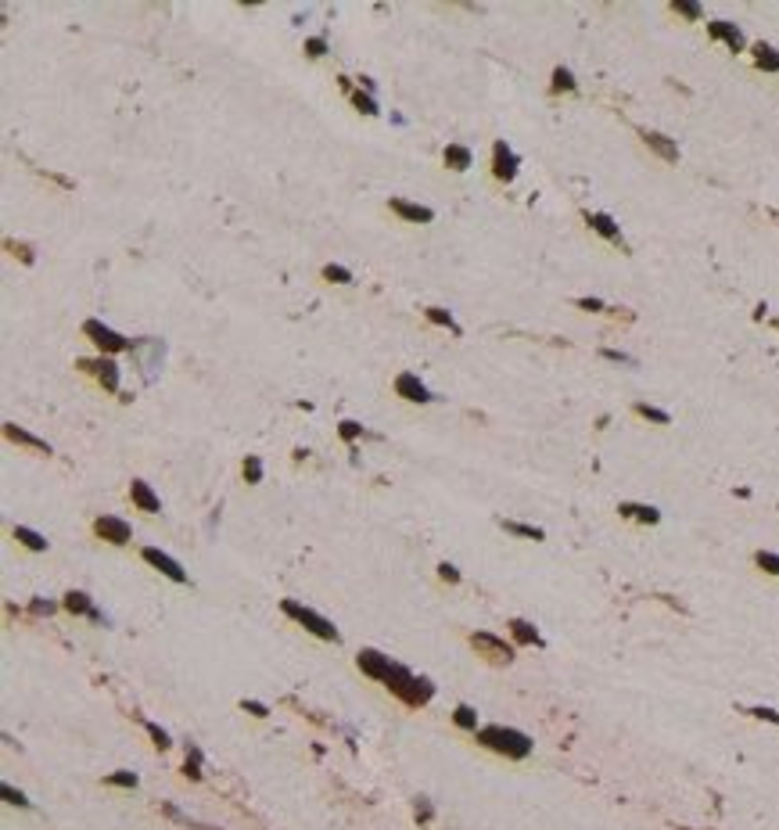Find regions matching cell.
<instances>
[{"label": "cell", "instance_id": "obj_1", "mask_svg": "<svg viewBox=\"0 0 779 830\" xmlns=\"http://www.w3.org/2000/svg\"><path fill=\"white\" fill-rule=\"evenodd\" d=\"M385 686L403 701V705H409V708L427 705V701L435 697V683H431V679H424V676H413L409 668H403V665H395V668H392V676L385 679Z\"/></svg>", "mask_w": 779, "mask_h": 830}, {"label": "cell", "instance_id": "obj_2", "mask_svg": "<svg viewBox=\"0 0 779 830\" xmlns=\"http://www.w3.org/2000/svg\"><path fill=\"white\" fill-rule=\"evenodd\" d=\"M478 744L492 747L496 755H506V758H528L532 755V737L521 730H510V726H485L478 730Z\"/></svg>", "mask_w": 779, "mask_h": 830}, {"label": "cell", "instance_id": "obj_3", "mask_svg": "<svg viewBox=\"0 0 779 830\" xmlns=\"http://www.w3.org/2000/svg\"><path fill=\"white\" fill-rule=\"evenodd\" d=\"M280 611L288 615V618H295L298 626H306L313 636H320V640H327V644H338V629H334V622H327L324 615H316L313 608H306V604L280 600Z\"/></svg>", "mask_w": 779, "mask_h": 830}, {"label": "cell", "instance_id": "obj_4", "mask_svg": "<svg viewBox=\"0 0 779 830\" xmlns=\"http://www.w3.org/2000/svg\"><path fill=\"white\" fill-rule=\"evenodd\" d=\"M471 647L474 651H482L488 662H496V665H506V662H514V647L506 644V640H499V636H492V633H471Z\"/></svg>", "mask_w": 779, "mask_h": 830}, {"label": "cell", "instance_id": "obj_5", "mask_svg": "<svg viewBox=\"0 0 779 830\" xmlns=\"http://www.w3.org/2000/svg\"><path fill=\"white\" fill-rule=\"evenodd\" d=\"M83 334H87V338H90L93 345H98V349H101V353H122V349H126V345H130V342H126V338H122V334H119V331H111V327H104L101 320H87V324H83Z\"/></svg>", "mask_w": 779, "mask_h": 830}, {"label": "cell", "instance_id": "obj_6", "mask_svg": "<svg viewBox=\"0 0 779 830\" xmlns=\"http://www.w3.org/2000/svg\"><path fill=\"white\" fill-rule=\"evenodd\" d=\"M356 665H359V673H363V676L381 679V683H385V679L392 676V668H395V662L385 658V654L374 651V647H363V651L356 654Z\"/></svg>", "mask_w": 779, "mask_h": 830}, {"label": "cell", "instance_id": "obj_7", "mask_svg": "<svg viewBox=\"0 0 779 830\" xmlns=\"http://www.w3.org/2000/svg\"><path fill=\"white\" fill-rule=\"evenodd\" d=\"M93 532H98L104 543H115V547H126L130 543V525H126L122 518H111V514H101L98 521H93Z\"/></svg>", "mask_w": 779, "mask_h": 830}, {"label": "cell", "instance_id": "obj_8", "mask_svg": "<svg viewBox=\"0 0 779 830\" xmlns=\"http://www.w3.org/2000/svg\"><path fill=\"white\" fill-rule=\"evenodd\" d=\"M144 561L151 565V568H158L166 579H172V582H187V571H183V565L180 561H172L169 554H162L158 547H144Z\"/></svg>", "mask_w": 779, "mask_h": 830}, {"label": "cell", "instance_id": "obj_9", "mask_svg": "<svg viewBox=\"0 0 779 830\" xmlns=\"http://www.w3.org/2000/svg\"><path fill=\"white\" fill-rule=\"evenodd\" d=\"M492 173H496L499 180L517 177V155L506 148V140H496V148H492Z\"/></svg>", "mask_w": 779, "mask_h": 830}, {"label": "cell", "instance_id": "obj_10", "mask_svg": "<svg viewBox=\"0 0 779 830\" xmlns=\"http://www.w3.org/2000/svg\"><path fill=\"white\" fill-rule=\"evenodd\" d=\"M395 392H399L403 399H409V403H431V392H427V385L417 378V374H399L395 378Z\"/></svg>", "mask_w": 779, "mask_h": 830}, {"label": "cell", "instance_id": "obj_11", "mask_svg": "<svg viewBox=\"0 0 779 830\" xmlns=\"http://www.w3.org/2000/svg\"><path fill=\"white\" fill-rule=\"evenodd\" d=\"M79 367H83V371H93V374H98V381H101L108 392H119V367L111 363V360H104V356H101V360H83Z\"/></svg>", "mask_w": 779, "mask_h": 830}, {"label": "cell", "instance_id": "obj_12", "mask_svg": "<svg viewBox=\"0 0 779 830\" xmlns=\"http://www.w3.org/2000/svg\"><path fill=\"white\" fill-rule=\"evenodd\" d=\"M388 205H392V212H395V216H403V219H409V223H431V219H435V212L427 209V205H413V201H406V198H392Z\"/></svg>", "mask_w": 779, "mask_h": 830}, {"label": "cell", "instance_id": "obj_13", "mask_svg": "<svg viewBox=\"0 0 779 830\" xmlns=\"http://www.w3.org/2000/svg\"><path fill=\"white\" fill-rule=\"evenodd\" d=\"M130 500H133L140 510H148V514H158V510H162V500H158V496H155V489H151L148 482H140V478L130 485Z\"/></svg>", "mask_w": 779, "mask_h": 830}, {"label": "cell", "instance_id": "obj_14", "mask_svg": "<svg viewBox=\"0 0 779 830\" xmlns=\"http://www.w3.org/2000/svg\"><path fill=\"white\" fill-rule=\"evenodd\" d=\"M65 608H69L72 615H87V618H93V622H104V615L93 608L90 597H87V593H79V589H69V593H65Z\"/></svg>", "mask_w": 779, "mask_h": 830}, {"label": "cell", "instance_id": "obj_15", "mask_svg": "<svg viewBox=\"0 0 779 830\" xmlns=\"http://www.w3.org/2000/svg\"><path fill=\"white\" fill-rule=\"evenodd\" d=\"M708 33L714 36V40H722V43H729L733 51H743V33L733 25V22H711L708 25Z\"/></svg>", "mask_w": 779, "mask_h": 830}, {"label": "cell", "instance_id": "obj_16", "mask_svg": "<svg viewBox=\"0 0 779 830\" xmlns=\"http://www.w3.org/2000/svg\"><path fill=\"white\" fill-rule=\"evenodd\" d=\"M4 435H8L11 442H19V446H29V450H36V453H51V446H47V439L29 435L25 428H19V424H4Z\"/></svg>", "mask_w": 779, "mask_h": 830}, {"label": "cell", "instance_id": "obj_17", "mask_svg": "<svg viewBox=\"0 0 779 830\" xmlns=\"http://www.w3.org/2000/svg\"><path fill=\"white\" fill-rule=\"evenodd\" d=\"M618 514L635 518V521H643V525H657L661 521L657 507H646V503H622V507H618Z\"/></svg>", "mask_w": 779, "mask_h": 830}, {"label": "cell", "instance_id": "obj_18", "mask_svg": "<svg viewBox=\"0 0 779 830\" xmlns=\"http://www.w3.org/2000/svg\"><path fill=\"white\" fill-rule=\"evenodd\" d=\"M510 633H514V640H517V644L543 647V636H539V629L532 626V622H524V618H514V622H510Z\"/></svg>", "mask_w": 779, "mask_h": 830}, {"label": "cell", "instance_id": "obj_19", "mask_svg": "<svg viewBox=\"0 0 779 830\" xmlns=\"http://www.w3.org/2000/svg\"><path fill=\"white\" fill-rule=\"evenodd\" d=\"M589 227H593L596 234H603L607 241H622V230H618V223H614L611 216H603V212H589Z\"/></svg>", "mask_w": 779, "mask_h": 830}, {"label": "cell", "instance_id": "obj_20", "mask_svg": "<svg viewBox=\"0 0 779 830\" xmlns=\"http://www.w3.org/2000/svg\"><path fill=\"white\" fill-rule=\"evenodd\" d=\"M643 140H646V144L650 148H654L661 158H664V162H675V158H679V148L672 144V140H668L664 133H643Z\"/></svg>", "mask_w": 779, "mask_h": 830}, {"label": "cell", "instance_id": "obj_21", "mask_svg": "<svg viewBox=\"0 0 779 830\" xmlns=\"http://www.w3.org/2000/svg\"><path fill=\"white\" fill-rule=\"evenodd\" d=\"M445 166L456 169V173L471 169V151H467L464 144H449V148H445Z\"/></svg>", "mask_w": 779, "mask_h": 830}, {"label": "cell", "instance_id": "obj_22", "mask_svg": "<svg viewBox=\"0 0 779 830\" xmlns=\"http://www.w3.org/2000/svg\"><path fill=\"white\" fill-rule=\"evenodd\" d=\"M754 61H758V69L776 72V69H779V51H772L769 43H758V47H754Z\"/></svg>", "mask_w": 779, "mask_h": 830}, {"label": "cell", "instance_id": "obj_23", "mask_svg": "<svg viewBox=\"0 0 779 830\" xmlns=\"http://www.w3.org/2000/svg\"><path fill=\"white\" fill-rule=\"evenodd\" d=\"M14 539H19L22 543V547H29V550H47V539L40 536V532H33V529H25V525H19V529H14Z\"/></svg>", "mask_w": 779, "mask_h": 830}, {"label": "cell", "instance_id": "obj_24", "mask_svg": "<svg viewBox=\"0 0 779 830\" xmlns=\"http://www.w3.org/2000/svg\"><path fill=\"white\" fill-rule=\"evenodd\" d=\"M499 525H503V529H506V532H514V536H524V539H535V543H539V539H543V529H535V525H521V521H510V518H503Z\"/></svg>", "mask_w": 779, "mask_h": 830}, {"label": "cell", "instance_id": "obj_25", "mask_svg": "<svg viewBox=\"0 0 779 830\" xmlns=\"http://www.w3.org/2000/svg\"><path fill=\"white\" fill-rule=\"evenodd\" d=\"M453 723H456L460 730H474V733H478V715H474V708H471V705H456V712H453Z\"/></svg>", "mask_w": 779, "mask_h": 830}, {"label": "cell", "instance_id": "obj_26", "mask_svg": "<svg viewBox=\"0 0 779 830\" xmlns=\"http://www.w3.org/2000/svg\"><path fill=\"white\" fill-rule=\"evenodd\" d=\"M754 565L761 571H769V576H779V554H772V550H758L754 554Z\"/></svg>", "mask_w": 779, "mask_h": 830}, {"label": "cell", "instance_id": "obj_27", "mask_svg": "<svg viewBox=\"0 0 779 830\" xmlns=\"http://www.w3.org/2000/svg\"><path fill=\"white\" fill-rule=\"evenodd\" d=\"M424 316H427L431 324H442V327H449V331H456V334H460V327H456V320H453V313H445V309L431 306V309H424Z\"/></svg>", "mask_w": 779, "mask_h": 830}, {"label": "cell", "instance_id": "obj_28", "mask_svg": "<svg viewBox=\"0 0 779 830\" xmlns=\"http://www.w3.org/2000/svg\"><path fill=\"white\" fill-rule=\"evenodd\" d=\"M104 784H111V787H137V773H130V769L108 773V776H104Z\"/></svg>", "mask_w": 779, "mask_h": 830}, {"label": "cell", "instance_id": "obj_29", "mask_svg": "<svg viewBox=\"0 0 779 830\" xmlns=\"http://www.w3.org/2000/svg\"><path fill=\"white\" fill-rule=\"evenodd\" d=\"M635 413H640V417H646V421H657V424H668V421H672L664 410L650 406V403H635Z\"/></svg>", "mask_w": 779, "mask_h": 830}, {"label": "cell", "instance_id": "obj_30", "mask_svg": "<svg viewBox=\"0 0 779 830\" xmlns=\"http://www.w3.org/2000/svg\"><path fill=\"white\" fill-rule=\"evenodd\" d=\"M553 90L561 94V90H575V76H571L564 65L561 69H553Z\"/></svg>", "mask_w": 779, "mask_h": 830}, {"label": "cell", "instance_id": "obj_31", "mask_svg": "<svg viewBox=\"0 0 779 830\" xmlns=\"http://www.w3.org/2000/svg\"><path fill=\"white\" fill-rule=\"evenodd\" d=\"M144 730H148V737L155 741L158 752H166V747H169V733H166L162 726H155V723H144Z\"/></svg>", "mask_w": 779, "mask_h": 830}, {"label": "cell", "instance_id": "obj_32", "mask_svg": "<svg viewBox=\"0 0 779 830\" xmlns=\"http://www.w3.org/2000/svg\"><path fill=\"white\" fill-rule=\"evenodd\" d=\"M338 435H341L345 442H356V439L363 435V424H356V421H341V424H338Z\"/></svg>", "mask_w": 779, "mask_h": 830}, {"label": "cell", "instance_id": "obj_33", "mask_svg": "<svg viewBox=\"0 0 779 830\" xmlns=\"http://www.w3.org/2000/svg\"><path fill=\"white\" fill-rule=\"evenodd\" d=\"M245 478H248V482H262V460L259 457L245 460Z\"/></svg>", "mask_w": 779, "mask_h": 830}, {"label": "cell", "instance_id": "obj_34", "mask_svg": "<svg viewBox=\"0 0 779 830\" xmlns=\"http://www.w3.org/2000/svg\"><path fill=\"white\" fill-rule=\"evenodd\" d=\"M352 101H356V108L363 111V116H377V105H374V98H367L363 90H356V94H352Z\"/></svg>", "mask_w": 779, "mask_h": 830}, {"label": "cell", "instance_id": "obj_35", "mask_svg": "<svg viewBox=\"0 0 779 830\" xmlns=\"http://www.w3.org/2000/svg\"><path fill=\"white\" fill-rule=\"evenodd\" d=\"M324 277H327V281H338V284H348V281H352V274H348L345 266H334V263L324 266Z\"/></svg>", "mask_w": 779, "mask_h": 830}, {"label": "cell", "instance_id": "obj_36", "mask_svg": "<svg viewBox=\"0 0 779 830\" xmlns=\"http://www.w3.org/2000/svg\"><path fill=\"white\" fill-rule=\"evenodd\" d=\"M0 794H4V798H8V802H11V805H19V809H25V805H29V798H25L22 791H14L11 784H0Z\"/></svg>", "mask_w": 779, "mask_h": 830}, {"label": "cell", "instance_id": "obj_37", "mask_svg": "<svg viewBox=\"0 0 779 830\" xmlns=\"http://www.w3.org/2000/svg\"><path fill=\"white\" fill-rule=\"evenodd\" d=\"M679 14H686V19H701V4H693V0H675L672 4Z\"/></svg>", "mask_w": 779, "mask_h": 830}, {"label": "cell", "instance_id": "obj_38", "mask_svg": "<svg viewBox=\"0 0 779 830\" xmlns=\"http://www.w3.org/2000/svg\"><path fill=\"white\" fill-rule=\"evenodd\" d=\"M306 54H309V58H320V54H327V40H324V36H313V40H306Z\"/></svg>", "mask_w": 779, "mask_h": 830}, {"label": "cell", "instance_id": "obj_39", "mask_svg": "<svg viewBox=\"0 0 779 830\" xmlns=\"http://www.w3.org/2000/svg\"><path fill=\"white\" fill-rule=\"evenodd\" d=\"M747 715H754V719H765V723H779V712H772V708H751Z\"/></svg>", "mask_w": 779, "mask_h": 830}, {"label": "cell", "instance_id": "obj_40", "mask_svg": "<svg viewBox=\"0 0 779 830\" xmlns=\"http://www.w3.org/2000/svg\"><path fill=\"white\" fill-rule=\"evenodd\" d=\"M413 809H417V820H431L435 816V809L427 805V798H417V805H413Z\"/></svg>", "mask_w": 779, "mask_h": 830}, {"label": "cell", "instance_id": "obj_41", "mask_svg": "<svg viewBox=\"0 0 779 830\" xmlns=\"http://www.w3.org/2000/svg\"><path fill=\"white\" fill-rule=\"evenodd\" d=\"M438 576H442L445 582H460V571H456L453 565H438Z\"/></svg>", "mask_w": 779, "mask_h": 830}, {"label": "cell", "instance_id": "obj_42", "mask_svg": "<svg viewBox=\"0 0 779 830\" xmlns=\"http://www.w3.org/2000/svg\"><path fill=\"white\" fill-rule=\"evenodd\" d=\"M51 611H54V604H51V600H43V597L33 600V615H51Z\"/></svg>", "mask_w": 779, "mask_h": 830}, {"label": "cell", "instance_id": "obj_43", "mask_svg": "<svg viewBox=\"0 0 779 830\" xmlns=\"http://www.w3.org/2000/svg\"><path fill=\"white\" fill-rule=\"evenodd\" d=\"M241 708H245V712H251V715H269V708H266V705H259V701H241Z\"/></svg>", "mask_w": 779, "mask_h": 830}, {"label": "cell", "instance_id": "obj_44", "mask_svg": "<svg viewBox=\"0 0 779 830\" xmlns=\"http://www.w3.org/2000/svg\"><path fill=\"white\" fill-rule=\"evenodd\" d=\"M578 306L582 309H593V313H603V302L600 298H578Z\"/></svg>", "mask_w": 779, "mask_h": 830}, {"label": "cell", "instance_id": "obj_45", "mask_svg": "<svg viewBox=\"0 0 779 830\" xmlns=\"http://www.w3.org/2000/svg\"><path fill=\"white\" fill-rule=\"evenodd\" d=\"M603 356L614 360V363H629V356H625V353H618V349H603Z\"/></svg>", "mask_w": 779, "mask_h": 830}, {"label": "cell", "instance_id": "obj_46", "mask_svg": "<svg viewBox=\"0 0 779 830\" xmlns=\"http://www.w3.org/2000/svg\"><path fill=\"white\" fill-rule=\"evenodd\" d=\"M198 765H201V762H190V758H187V765H183V773H187L190 780H201V773H198Z\"/></svg>", "mask_w": 779, "mask_h": 830}, {"label": "cell", "instance_id": "obj_47", "mask_svg": "<svg viewBox=\"0 0 779 830\" xmlns=\"http://www.w3.org/2000/svg\"><path fill=\"white\" fill-rule=\"evenodd\" d=\"M11 248H14V252H19V255H22V263H33V252H29L25 245H11Z\"/></svg>", "mask_w": 779, "mask_h": 830}]
</instances>
